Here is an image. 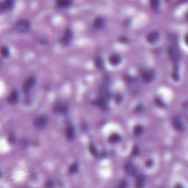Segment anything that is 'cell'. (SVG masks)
<instances>
[{
	"mask_svg": "<svg viewBox=\"0 0 188 188\" xmlns=\"http://www.w3.org/2000/svg\"><path fill=\"white\" fill-rule=\"evenodd\" d=\"M168 55H169L170 58L174 63H176L179 59V53L177 49L174 46H170L168 48Z\"/></svg>",
	"mask_w": 188,
	"mask_h": 188,
	"instance_id": "52a82bcc",
	"label": "cell"
},
{
	"mask_svg": "<svg viewBox=\"0 0 188 188\" xmlns=\"http://www.w3.org/2000/svg\"><path fill=\"white\" fill-rule=\"evenodd\" d=\"M19 93H18L16 90H12L11 91V93H10L8 97V103L11 104V105L16 104L18 101H19Z\"/></svg>",
	"mask_w": 188,
	"mask_h": 188,
	"instance_id": "30bf717a",
	"label": "cell"
},
{
	"mask_svg": "<svg viewBox=\"0 0 188 188\" xmlns=\"http://www.w3.org/2000/svg\"><path fill=\"white\" fill-rule=\"evenodd\" d=\"M152 165H153V161L151 160H148L146 161V165L147 166V167H151V166H152Z\"/></svg>",
	"mask_w": 188,
	"mask_h": 188,
	"instance_id": "484cf974",
	"label": "cell"
},
{
	"mask_svg": "<svg viewBox=\"0 0 188 188\" xmlns=\"http://www.w3.org/2000/svg\"><path fill=\"white\" fill-rule=\"evenodd\" d=\"M72 4V2L68 1V0H60L56 2V5L59 8H66Z\"/></svg>",
	"mask_w": 188,
	"mask_h": 188,
	"instance_id": "9a60e30c",
	"label": "cell"
},
{
	"mask_svg": "<svg viewBox=\"0 0 188 188\" xmlns=\"http://www.w3.org/2000/svg\"><path fill=\"white\" fill-rule=\"evenodd\" d=\"M48 124V117L44 115L37 116L33 121L34 126L37 129H44L47 126Z\"/></svg>",
	"mask_w": 188,
	"mask_h": 188,
	"instance_id": "7a4b0ae2",
	"label": "cell"
},
{
	"mask_svg": "<svg viewBox=\"0 0 188 188\" xmlns=\"http://www.w3.org/2000/svg\"><path fill=\"white\" fill-rule=\"evenodd\" d=\"M143 132V128L142 126L140 125H137V126H135L134 128V134L136 136H140V135H142Z\"/></svg>",
	"mask_w": 188,
	"mask_h": 188,
	"instance_id": "ffe728a7",
	"label": "cell"
},
{
	"mask_svg": "<svg viewBox=\"0 0 188 188\" xmlns=\"http://www.w3.org/2000/svg\"><path fill=\"white\" fill-rule=\"evenodd\" d=\"M14 2L11 0H8V1H5L2 3L1 6H0V10L2 12L8 11V10H10L13 6Z\"/></svg>",
	"mask_w": 188,
	"mask_h": 188,
	"instance_id": "4fadbf2b",
	"label": "cell"
},
{
	"mask_svg": "<svg viewBox=\"0 0 188 188\" xmlns=\"http://www.w3.org/2000/svg\"><path fill=\"white\" fill-rule=\"evenodd\" d=\"M156 102L157 103V105H163V103H162V101H161V100H160V99H157V100H156Z\"/></svg>",
	"mask_w": 188,
	"mask_h": 188,
	"instance_id": "4316f807",
	"label": "cell"
},
{
	"mask_svg": "<svg viewBox=\"0 0 188 188\" xmlns=\"http://www.w3.org/2000/svg\"><path fill=\"white\" fill-rule=\"evenodd\" d=\"M30 29V24L27 20H20L17 21L14 25V30L21 33L28 32Z\"/></svg>",
	"mask_w": 188,
	"mask_h": 188,
	"instance_id": "6da1fadb",
	"label": "cell"
},
{
	"mask_svg": "<svg viewBox=\"0 0 188 188\" xmlns=\"http://www.w3.org/2000/svg\"><path fill=\"white\" fill-rule=\"evenodd\" d=\"M141 77L144 82H151L154 79V72L150 69L143 70L141 73Z\"/></svg>",
	"mask_w": 188,
	"mask_h": 188,
	"instance_id": "5b68a950",
	"label": "cell"
},
{
	"mask_svg": "<svg viewBox=\"0 0 188 188\" xmlns=\"http://www.w3.org/2000/svg\"><path fill=\"white\" fill-rule=\"evenodd\" d=\"M66 136L69 140H73L75 137V129L74 126L69 125L66 127Z\"/></svg>",
	"mask_w": 188,
	"mask_h": 188,
	"instance_id": "5bb4252c",
	"label": "cell"
},
{
	"mask_svg": "<svg viewBox=\"0 0 188 188\" xmlns=\"http://www.w3.org/2000/svg\"><path fill=\"white\" fill-rule=\"evenodd\" d=\"M109 62L112 66H119L121 62V57L117 54H113L109 57Z\"/></svg>",
	"mask_w": 188,
	"mask_h": 188,
	"instance_id": "8fae6325",
	"label": "cell"
},
{
	"mask_svg": "<svg viewBox=\"0 0 188 188\" xmlns=\"http://www.w3.org/2000/svg\"><path fill=\"white\" fill-rule=\"evenodd\" d=\"M72 38H73L72 31L70 30H67L65 33H64L63 35H62L60 42H61V44L63 46H68L71 44V41H72Z\"/></svg>",
	"mask_w": 188,
	"mask_h": 188,
	"instance_id": "8992f818",
	"label": "cell"
},
{
	"mask_svg": "<svg viewBox=\"0 0 188 188\" xmlns=\"http://www.w3.org/2000/svg\"><path fill=\"white\" fill-rule=\"evenodd\" d=\"M35 83H36V79L35 76H30L26 81L24 82V85H23V92L25 93L26 94H29L30 90L33 89V87L35 86Z\"/></svg>",
	"mask_w": 188,
	"mask_h": 188,
	"instance_id": "3957f363",
	"label": "cell"
},
{
	"mask_svg": "<svg viewBox=\"0 0 188 188\" xmlns=\"http://www.w3.org/2000/svg\"><path fill=\"white\" fill-rule=\"evenodd\" d=\"M125 171L128 174L131 175V176H134L136 174V168L135 166L131 163H127L125 165Z\"/></svg>",
	"mask_w": 188,
	"mask_h": 188,
	"instance_id": "e0dca14e",
	"label": "cell"
},
{
	"mask_svg": "<svg viewBox=\"0 0 188 188\" xmlns=\"http://www.w3.org/2000/svg\"><path fill=\"white\" fill-rule=\"evenodd\" d=\"M159 37H160L159 33H157V32L154 31L148 34L147 37H146V40H147L148 42L150 43V44H154V43L158 41Z\"/></svg>",
	"mask_w": 188,
	"mask_h": 188,
	"instance_id": "7c38bea8",
	"label": "cell"
},
{
	"mask_svg": "<svg viewBox=\"0 0 188 188\" xmlns=\"http://www.w3.org/2000/svg\"><path fill=\"white\" fill-rule=\"evenodd\" d=\"M95 66L99 69H102L104 68V62L101 57H96L95 59Z\"/></svg>",
	"mask_w": 188,
	"mask_h": 188,
	"instance_id": "d6986e66",
	"label": "cell"
},
{
	"mask_svg": "<svg viewBox=\"0 0 188 188\" xmlns=\"http://www.w3.org/2000/svg\"><path fill=\"white\" fill-rule=\"evenodd\" d=\"M120 140H121V137H120V135H118V134H113V135H111L110 138H109V140L110 141V143H118Z\"/></svg>",
	"mask_w": 188,
	"mask_h": 188,
	"instance_id": "7402d4cb",
	"label": "cell"
},
{
	"mask_svg": "<svg viewBox=\"0 0 188 188\" xmlns=\"http://www.w3.org/2000/svg\"><path fill=\"white\" fill-rule=\"evenodd\" d=\"M95 104L96 105V106H98L99 108L102 109V110H106L107 108V106H108L107 99L103 97H101V96H99V97L96 100Z\"/></svg>",
	"mask_w": 188,
	"mask_h": 188,
	"instance_id": "9c48e42d",
	"label": "cell"
},
{
	"mask_svg": "<svg viewBox=\"0 0 188 188\" xmlns=\"http://www.w3.org/2000/svg\"><path fill=\"white\" fill-rule=\"evenodd\" d=\"M94 27L96 29H102L105 25V20L101 17H98L94 22Z\"/></svg>",
	"mask_w": 188,
	"mask_h": 188,
	"instance_id": "2e32d148",
	"label": "cell"
},
{
	"mask_svg": "<svg viewBox=\"0 0 188 188\" xmlns=\"http://www.w3.org/2000/svg\"><path fill=\"white\" fill-rule=\"evenodd\" d=\"M90 151L91 153H92L93 154H94V155H96V154H97V153H98V151H97V150H96V147H95V146H90Z\"/></svg>",
	"mask_w": 188,
	"mask_h": 188,
	"instance_id": "d4e9b609",
	"label": "cell"
},
{
	"mask_svg": "<svg viewBox=\"0 0 188 188\" xmlns=\"http://www.w3.org/2000/svg\"><path fill=\"white\" fill-rule=\"evenodd\" d=\"M1 55L5 58H7L10 55V50H9L8 46H2V48L1 49Z\"/></svg>",
	"mask_w": 188,
	"mask_h": 188,
	"instance_id": "44dd1931",
	"label": "cell"
},
{
	"mask_svg": "<svg viewBox=\"0 0 188 188\" xmlns=\"http://www.w3.org/2000/svg\"><path fill=\"white\" fill-rule=\"evenodd\" d=\"M68 110H69L68 105L65 103L61 102V101L56 102L53 106V111L57 114L64 115L67 113Z\"/></svg>",
	"mask_w": 188,
	"mask_h": 188,
	"instance_id": "277c9868",
	"label": "cell"
},
{
	"mask_svg": "<svg viewBox=\"0 0 188 188\" xmlns=\"http://www.w3.org/2000/svg\"><path fill=\"white\" fill-rule=\"evenodd\" d=\"M78 171V165L77 164H72L71 165V167L69 168L70 173H74Z\"/></svg>",
	"mask_w": 188,
	"mask_h": 188,
	"instance_id": "603a6c76",
	"label": "cell"
},
{
	"mask_svg": "<svg viewBox=\"0 0 188 188\" xmlns=\"http://www.w3.org/2000/svg\"><path fill=\"white\" fill-rule=\"evenodd\" d=\"M151 5L152 8L154 9H157L159 8V5H160V2L159 1H151Z\"/></svg>",
	"mask_w": 188,
	"mask_h": 188,
	"instance_id": "cb8c5ba5",
	"label": "cell"
},
{
	"mask_svg": "<svg viewBox=\"0 0 188 188\" xmlns=\"http://www.w3.org/2000/svg\"><path fill=\"white\" fill-rule=\"evenodd\" d=\"M145 182H146V178L143 175H139L137 177L136 179V186L138 187H141L144 185Z\"/></svg>",
	"mask_w": 188,
	"mask_h": 188,
	"instance_id": "ac0fdd59",
	"label": "cell"
},
{
	"mask_svg": "<svg viewBox=\"0 0 188 188\" xmlns=\"http://www.w3.org/2000/svg\"><path fill=\"white\" fill-rule=\"evenodd\" d=\"M172 125L174 127V129H176L178 131H182V130L185 129L184 123L179 116H176V117L173 118V119H172Z\"/></svg>",
	"mask_w": 188,
	"mask_h": 188,
	"instance_id": "ba28073f",
	"label": "cell"
}]
</instances>
